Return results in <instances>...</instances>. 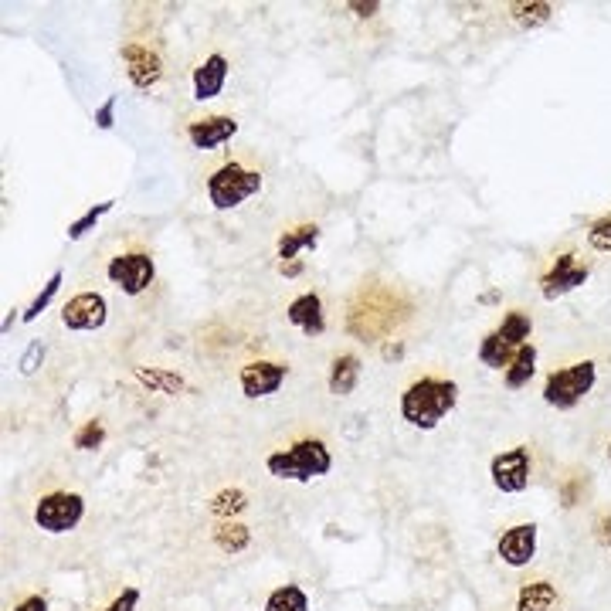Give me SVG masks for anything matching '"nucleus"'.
Wrapping results in <instances>:
<instances>
[{"mask_svg":"<svg viewBox=\"0 0 611 611\" xmlns=\"http://www.w3.org/2000/svg\"><path fill=\"white\" fill-rule=\"evenodd\" d=\"M455 404H459V384L455 381H449V377H418L401 394V418L411 428L432 432L452 415Z\"/></svg>","mask_w":611,"mask_h":611,"instance_id":"f257e3e1","label":"nucleus"},{"mask_svg":"<svg viewBox=\"0 0 611 611\" xmlns=\"http://www.w3.org/2000/svg\"><path fill=\"white\" fill-rule=\"evenodd\" d=\"M265 469L269 476L286 479V483H313L333 469V455L320 438H303V442H292L289 449L272 452L265 459Z\"/></svg>","mask_w":611,"mask_h":611,"instance_id":"f03ea898","label":"nucleus"},{"mask_svg":"<svg viewBox=\"0 0 611 611\" xmlns=\"http://www.w3.org/2000/svg\"><path fill=\"white\" fill-rule=\"evenodd\" d=\"M530 337H533V320L523 309H510L503 316V323L493 333H486L483 343H479V360L489 370H506L510 360L520 354V347L530 343Z\"/></svg>","mask_w":611,"mask_h":611,"instance_id":"7ed1b4c3","label":"nucleus"},{"mask_svg":"<svg viewBox=\"0 0 611 611\" xmlns=\"http://www.w3.org/2000/svg\"><path fill=\"white\" fill-rule=\"evenodd\" d=\"M598 384V367L595 360H574L557 370H550L544 381V404L557 411H571L595 391Z\"/></svg>","mask_w":611,"mask_h":611,"instance_id":"20e7f679","label":"nucleus"},{"mask_svg":"<svg viewBox=\"0 0 611 611\" xmlns=\"http://www.w3.org/2000/svg\"><path fill=\"white\" fill-rule=\"evenodd\" d=\"M258 191H262V174L248 170L245 163H225V167H218L208 177V201L218 211L238 208V204H245Z\"/></svg>","mask_w":611,"mask_h":611,"instance_id":"39448f33","label":"nucleus"},{"mask_svg":"<svg viewBox=\"0 0 611 611\" xmlns=\"http://www.w3.org/2000/svg\"><path fill=\"white\" fill-rule=\"evenodd\" d=\"M489 476H493V486L506 496H520L530 489L533 479V452L530 445H513V449H503L493 455L489 462Z\"/></svg>","mask_w":611,"mask_h":611,"instance_id":"423d86ee","label":"nucleus"},{"mask_svg":"<svg viewBox=\"0 0 611 611\" xmlns=\"http://www.w3.org/2000/svg\"><path fill=\"white\" fill-rule=\"evenodd\" d=\"M85 516V499L79 493H48L34 506V523L45 533H72Z\"/></svg>","mask_w":611,"mask_h":611,"instance_id":"0eeeda50","label":"nucleus"},{"mask_svg":"<svg viewBox=\"0 0 611 611\" xmlns=\"http://www.w3.org/2000/svg\"><path fill=\"white\" fill-rule=\"evenodd\" d=\"M106 275L119 292H126V296H143V292L153 286V279H157V265H153V258L146 252H123V255L109 258Z\"/></svg>","mask_w":611,"mask_h":611,"instance_id":"6e6552de","label":"nucleus"},{"mask_svg":"<svg viewBox=\"0 0 611 611\" xmlns=\"http://www.w3.org/2000/svg\"><path fill=\"white\" fill-rule=\"evenodd\" d=\"M588 275H591V269L574 252L557 255V262L550 265V272L540 279V296H544L547 303H554V299L567 296V292L581 289L584 282H588Z\"/></svg>","mask_w":611,"mask_h":611,"instance_id":"1a4fd4ad","label":"nucleus"},{"mask_svg":"<svg viewBox=\"0 0 611 611\" xmlns=\"http://www.w3.org/2000/svg\"><path fill=\"white\" fill-rule=\"evenodd\" d=\"M496 557L506 567H530L537 557V523H513L499 533Z\"/></svg>","mask_w":611,"mask_h":611,"instance_id":"9d476101","label":"nucleus"},{"mask_svg":"<svg viewBox=\"0 0 611 611\" xmlns=\"http://www.w3.org/2000/svg\"><path fill=\"white\" fill-rule=\"evenodd\" d=\"M109 320V306L99 292H79L72 296L62 309V323L65 330H75V333H92V330H102Z\"/></svg>","mask_w":611,"mask_h":611,"instance_id":"9b49d317","label":"nucleus"},{"mask_svg":"<svg viewBox=\"0 0 611 611\" xmlns=\"http://www.w3.org/2000/svg\"><path fill=\"white\" fill-rule=\"evenodd\" d=\"M289 377V367L279 364V360H252V364L242 367L238 374V384H242V394L245 398H269V394L279 391Z\"/></svg>","mask_w":611,"mask_h":611,"instance_id":"f8f14e48","label":"nucleus"},{"mask_svg":"<svg viewBox=\"0 0 611 611\" xmlns=\"http://www.w3.org/2000/svg\"><path fill=\"white\" fill-rule=\"evenodd\" d=\"M235 133H238V119L231 116H204L187 123V140H191L194 150H204V153L225 146Z\"/></svg>","mask_w":611,"mask_h":611,"instance_id":"ddd939ff","label":"nucleus"},{"mask_svg":"<svg viewBox=\"0 0 611 611\" xmlns=\"http://www.w3.org/2000/svg\"><path fill=\"white\" fill-rule=\"evenodd\" d=\"M228 58L225 55H208L201 65L194 68V99L197 102H208V99H218L221 92H225V82H228Z\"/></svg>","mask_w":611,"mask_h":611,"instance_id":"4468645a","label":"nucleus"},{"mask_svg":"<svg viewBox=\"0 0 611 611\" xmlns=\"http://www.w3.org/2000/svg\"><path fill=\"white\" fill-rule=\"evenodd\" d=\"M123 62L129 65L126 68V75H129V82L136 85V89H153V85L160 82V75H163V68H160V58H157V51L153 48H146V45H126L123 48Z\"/></svg>","mask_w":611,"mask_h":611,"instance_id":"2eb2a0df","label":"nucleus"},{"mask_svg":"<svg viewBox=\"0 0 611 611\" xmlns=\"http://www.w3.org/2000/svg\"><path fill=\"white\" fill-rule=\"evenodd\" d=\"M561 605V588L550 578H530L520 584L513 601V611H557Z\"/></svg>","mask_w":611,"mask_h":611,"instance_id":"dca6fc26","label":"nucleus"},{"mask_svg":"<svg viewBox=\"0 0 611 611\" xmlns=\"http://www.w3.org/2000/svg\"><path fill=\"white\" fill-rule=\"evenodd\" d=\"M286 320L292 326H299V330L306 333V337H323L326 330V316H323V299L316 296V292H303V296H296L292 303L286 306Z\"/></svg>","mask_w":611,"mask_h":611,"instance_id":"f3484780","label":"nucleus"},{"mask_svg":"<svg viewBox=\"0 0 611 611\" xmlns=\"http://www.w3.org/2000/svg\"><path fill=\"white\" fill-rule=\"evenodd\" d=\"M360 370H364V367H360L357 354H340L330 367V394H337V398L354 394V387L360 381Z\"/></svg>","mask_w":611,"mask_h":611,"instance_id":"a211bd4d","label":"nucleus"},{"mask_svg":"<svg viewBox=\"0 0 611 611\" xmlns=\"http://www.w3.org/2000/svg\"><path fill=\"white\" fill-rule=\"evenodd\" d=\"M533 374H537V347L527 343V347H520V354L510 360V367L503 370V384L510 387V391H520V387H527L533 381Z\"/></svg>","mask_w":611,"mask_h":611,"instance_id":"6ab92c4d","label":"nucleus"},{"mask_svg":"<svg viewBox=\"0 0 611 611\" xmlns=\"http://www.w3.org/2000/svg\"><path fill=\"white\" fill-rule=\"evenodd\" d=\"M320 245V228L316 225H299V228H289L286 235L279 238V258L282 262H292L299 252L306 248H316Z\"/></svg>","mask_w":611,"mask_h":611,"instance_id":"aec40b11","label":"nucleus"},{"mask_svg":"<svg viewBox=\"0 0 611 611\" xmlns=\"http://www.w3.org/2000/svg\"><path fill=\"white\" fill-rule=\"evenodd\" d=\"M265 611H309V595L299 584H282L265 598Z\"/></svg>","mask_w":611,"mask_h":611,"instance_id":"412c9836","label":"nucleus"},{"mask_svg":"<svg viewBox=\"0 0 611 611\" xmlns=\"http://www.w3.org/2000/svg\"><path fill=\"white\" fill-rule=\"evenodd\" d=\"M510 17L520 28H540L554 17V4H544V0H530V4H513Z\"/></svg>","mask_w":611,"mask_h":611,"instance_id":"4be33fe9","label":"nucleus"},{"mask_svg":"<svg viewBox=\"0 0 611 611\" xmlns=\"http://www.w3.org/2000/svg\"><path fill=\"white\" fill-rule=\"evenodd\" d=\"M136 377H140L150 391H160V394L184 391V381H180L177 374H170V370H163V367H136Z\"/></svg>","mask_w":611,"mask_h":611,"instance_id":"5701e85b","label":"nucleus"},{"mask_svg":"<svg viewBox=\"0 0 611 611\" xmlns=\"http://www.w3.org/2000/svg\"><path fill=\"white\" fill-rule=\"evenodd\" d=\"M248 540H252V533L242 523H221L218 530H214V544H218L225 554H242L248 547Z\"/></svg>","mask_w":611,"mask_h":611,"instance_id":"b1692460","label":"nucleus"},{"mask_svg":"<svg viewBox=\"0 0 611 611\" xmlns=\"http://www.w3.org/2000/svg\"><path fill=\"white\" fill-rule=\"evenodd\" d=\"M62 282H65V272H62V269H55V272H51V279L45 282V289H41L38 296L31 299V306L24 309V323H34L41 313H45V309L51 306V299L58 296V289H62Z\"/></svg>","mask_w":611,"mask_h":611,"instance_id":"393cba45","label":"nucleus"},{"mask_svg":"<svg viewBox=\"0 0 611 611\" xmlns=\"http://www.w3.org/2000/svg\"><path fill=\"white\" fill-rule=\"evenodd\" d=\"M113 208H116V201H102V204H96V208H89V211H85L79 221H72V225H68V231H65V235H68V242H79V238L89 235V231L96 228L99 221H102V214H109Z\"/></svg>","mask_w":611,"mask_h":611,"instance_id":"a878e982","label":"nucleus"},{"mask_svg":"<svg viewBox=\"0 0 611 611\" xmlns=\"http://www.w3.org/2000/svg\"><path fill=\"white\" fill-rule=\"evenodd\" d=\"M248 506V496L242 493V489H225V493H218L211 499V513L214 516H235V513H242Z\"/></svg>","mask_w":611,"mask_h":611,"instance_id":"bb28decb","label":"nucleus"},{"mask_svg":"<svg viewBox=\"0 0 611 611\" xmlns=\"http://www.w3.org/2000/svg\"><path fill=\"white\" fill-rule=\"evenodd\" d=\"M102 442H106V428H102V421H99V418L85 421L79 432H75V449H82V452L99 449Z\"/></svg>","mask_w":611,"mask_h":611,"instance_id":"cd10ccee","label":"nucleus"},{"mask_svg":"<svg viewBox=\"0 0 611 611\" xmlns=\"http://www.w3.org/2000/svg\"><path fill=\"white\" fill-rule=\"evenodd\" d=\"M588 245L601 255H611V214L598 218L595 225L588 228Z\"/></svg>","mask_w":611,"mask_h":611,"instance_id":"c85d7f7f","label":"nucleus"},{"mask_svg":"<svg viewBox=\"0 0 611 611\" xmlns=\"http://www.w3.org/2000/svg\"><path fill=\"white\" fill-rule=\"evenodd\" d=\"M41 360H45V343H41V340H31L28 350H24V357H21V364H17V367H21L24 377H31L34 370L41 367Z\"/></svg>","mask_w":611,"mask_h":611,"instance_id":"c756f323","label":"nucleus"},{"mask_svg":"<svg viewBox=\"0 0 611 611\" xmlns=\"http://www.w3.org/2000/svg\"><path fill=\"white\" fill-rule=\"evenodd\" d=\"M136 608H140V588H123L106 611H136Z\"/></svg>","mask_w":611,"mask_h":611,"instance_id":"7c9ffc66","label":"nucleus"},{"mask_svg":"<svg viewBox=\"0 0 611 611\" xmlns=\"http://www.w3.org/2000/svg\"><path fill=\"white\" fill-rule=\"evenodd\" d=\"M116 102H119L116 96H109V99L96 109V126H99V129H113V126H116Z\"/></svg>","mask_w":611,"mask_h":611,"instance_id":"2f4dec72","label":"nucleus"},{"mask_svg":"<svg viewBox=\"0 0 611 611\" xmlns=\"http://www.w3.org/2000/svg\"><path fill=\"white\" fill-rule=\"evenodd\" d=\"M595 533H598L601 547H605L608 554H611V513H605V516H601V520L595 523Z\"/></svg>","mask_w":611,"mask_h":611,"instance_id":"473e14b6","label":"nucleus"},{"mask_svg":"<svg viewBox=\"0 0 611 611\" xmlns=\"http://www.w3.org/2000/svg\"><path fill=\"white\" fill-rule=\"evenodd\" d=\"M14 611H48V601L41 598V595H31V598H24V601H17Z\"/></svg>","mask_w":611,"mask_h":611,"instance_id":"72a5a7b5","label":"nucleus"},{"mask_svg":"<svg viewBox=\"0 0 611 611\" xmlns=\"http://www.w3.org/2000/svg\"><path fill=\"white\" fill-rule=\"evenodd\" d=\"M347 11H354L357 17H370L381 11V4H374V0H370V4H360V0H354V4H347Z\"/></svg>","mask_w":611,"mask_h":611,"instance_id":"f704fd0d","label":"nucleus"},{"mask_svg":"<svg viewBox=\"0 0 611 611\" xmlns=\"http://www.w3.org/2000/svg\"><path fill=\"white\" fill-rule=\"evenodd\" d=\"M279 272L286 275V279H296V275H303V262H299V258H292V262H279Z\"/></svg>","mask_w":611,"mask_h":611,"instance_id":"c9c22d12","label":"nucleus"},{"mask_svg":"<svg viewBox=\"0 0 611 611\" xmlns=\"http://www.w3.org/2000/svg\"><path fill=\"white\" fill-rule=\"evenodd\" d=\"M608 459H611V442H608Z\"/></svg>","mask_w":611,"mask_h":611,"instance_id":"e433bc0d","label":"nucleus"}]
</instances>
